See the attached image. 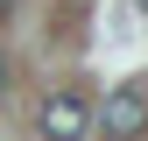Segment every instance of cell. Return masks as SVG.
Segmentation results:
<instances>
[{"label":"cell","instance_id":"obj_3","mask_svg":"<svg viewBox=\"0 0 148 141\" xmlns=\"http://www.w3.org/2000/svg\"><path fill=\"white\" fill-rule=\"evenodd\" d=\"M14 7H21V0H0V21H7V14H14Z\"/></svg>","mask_w":148,"mask_h":141},{"label":"cell","instance_id":"obj_1","mask_svg":"<svg viewBox=\"0 0 148 141\" xmlns=\"http://www.w3.org/2000/svg\"><path fill=\"white\" fill-rule=\"evenodd\" d=\"M85 127H92L85 92H49L42 99V141H85Z\"/></svg>","mask_w":148,"mask_h":141},{"label":"cell","instance_id":"obj_5","mask_svg":"<svg viewBox=\"0 0 148 141\" xmlns=\"http://www.w3.org/2000/svg\"><path fill=\"white\" fill-rule=\"evenodd\" d=\"M141 7H148V0H141Z\"/></svg>","mask_w":148,"mask_h":141},{"label":"cell","instance_id":"obj_2","mask_svg":"<svg viewBox=\"0 0 148 141\" xmlns=\"http://www.w3.org/2000/svg\"><path fill=\"white\" fill-rule=\"evenodd\" d=\"M106 141H134L141 127H148V99L134 92V85H127V92H113V99H106Z\"/></svg>","mask_w":148,"mask_h":141},{"label":"cell","instance_id":"obj_4","mask_svg":"<svg viewBox=\"0 0 148 141\" xmlns=\"http://www.w3.org/2000/svg\"><path fill=\"white\" fill-rule=\"evenodd\" d=\"M0 92H7V57H0Z\"/></svg>","mask_w":148,"mask_h":141}]
</instances>
